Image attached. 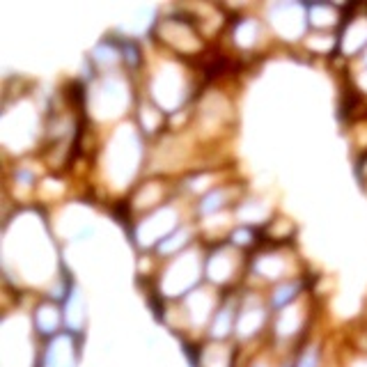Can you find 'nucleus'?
<instances>
[{
	"instance_id": "obj_1",
	"label": "nucleus",
	"mask_w": 367,
	"mask_h": 367,
	"mask_svg": "<svg viewBox=\"0 0 367 367\" xmlns=\"http://www.w3.org/2000/svg\"><path fill=\"white\" fill-rule=\"evenodd\" d=\"M296 296V287L294 285H287V287H280L276 294H273V306H285L289 303L291 298Z\"/></svg>"
},
{
	"instance_id": "obj_2",
	"label": "nucleus",
	"mask_w": 367,
	"mask_h": 367,
	"mask_svg": "<svg viewBox=\"0 0 367 367\" xmlns=\"http://www.w3.org/2000/svg\"><path fill=\"white\" fill-rule=\"evenodd\" d=\"M317 365H319V351L315 347H310L296 363V367H317Z\"/></svg>"
}]
</instances>
